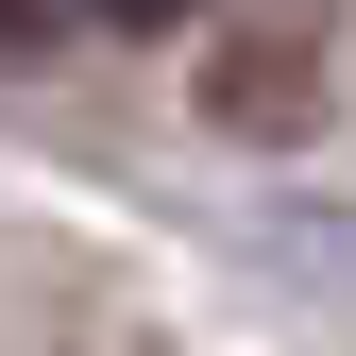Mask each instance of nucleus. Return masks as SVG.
Returning a JSON list of instances; mask_svg holds the SVG:
<instances>
[{"label": "nucleus", "mask_w": 356, "mask_h": 356, "mask_svg": "<svg viewBox=\"0 0 356 356\" xmlns=\"http://www.w3.org/2000/svg\"><path fill=\"white\" fill-rule=\"evenodd\" d=\"M204 119H238V136H289V119H305V34H238V51L204 68Z\"/></svg>", "instance_id": "nucleus-1"}]
</instances>
